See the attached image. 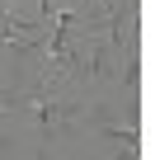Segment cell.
Returning <instances> with one entry per match:
<instances>
[{"mask_svg": "<svg viewBox=\"0 0 160 160\" xmlns=\"http://www.w3.org/2000/svg\"><path fill=\"white\" fill-rule=\"evenodd\" d=\"M90 5H99V10H108V5H113V0H90Z\"/></svg>", "mask_w": 160, "mask_h": 160, "instance_id": "obj_1", "label": "cell"}]
</instances>
